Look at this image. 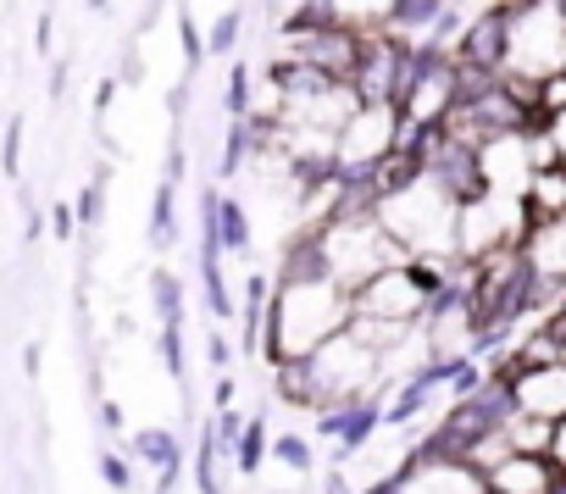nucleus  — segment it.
Listing matches in <instances>:
<instances>
[{
    "mask_svg": "<svg viewBox=\"0 0 566 494\" xmlns=\"http://www.w3.org/2000/svg\"><path fill=\"white\" fill-rule=\"evenodd\" d=\"M356 317L350 290L334 273L317 278H272V306H266V361H301L323 350L334 334H345Z\"/></svg>",
    "mask_w": 566,
    "mask_h": 494,
    "instance_id": "f257e3e1",
    "label": "nucleus"
},
{
    "mask_svg": "<svg viewBox=\"0 0 566 494\" xmlns=\"http://www.w3.org/2000/svg\"><path fill=\"white\" fill-rule=\"evenodd\" d=\"M378 222L406 244L411 256H455V222H461V206L422 172L411 178L406 189L384 195L378 200Z\"/></svg>",
    "mask_w": 566,
    "mask_h": 494,
    "instance_id": "f03ea898",
    "label": "nucleus"
},
{
    "mask_svg": "<svg viewBox=\"0 0 566 494\" xmlns=\"http://www.w3.org/2000/svg\"><path fill=\"white\" fill-rule=\"evenodd\" d=\"M505 67L533 73V78L566 67V12H560V0H505Z\"/></svg>",
    "mask_w": 566,
    "mask_h": 494,
    "instance_id": "7ed1b4c3",
    "label": "nucleus"
},
{
    "mask_svg": "<svg viewBox=\"0 0 566 494\" xmlns=\"http://www.w3.org/2000/svg\"><path fill=\"white\" fill-rule=\"evenodd\" d=\"M395 134H400V106H389V101H361V106L350 112V123L339 128V139H334V167H339L345 178H367V172L395 150Z\"/></svg>",
    "mask_w": 566,
    "mask_h": 494,
    "instance_id": "20e7f679",
    "label": "nucleus"
},
{
    "mask_svg": "<svg viewBox=\"0 0 566 494\" xmlns=\"http://www.w3.org/2000/svg\"><path fill=\"white\" fill-rule=\"evenodd\" d=\"M455 101H461L455 56L450 51H417L411 78H406V95H400V117L406 123H439Z\"/></svg>",
    "mask_w": 566,
    "mask_h": 494,
    "instance_id": "39448f33",
    "label": "nucleus"
},
{
    "mask_svg": "<svg viewBox=\"0 0 566 494\" xmlns=\"http://www.w3.org/2000/svg\"><path fill=\"white\" fill-rule=\"evenodd\" d=\"M395 494H483V472L461 455H439V450H422L389 477Z\"/></svg>",
    "mask_w": 566,
    "mask_h": 494,
    "instance_id": "423d86ee",
    "label": "nucleus"
},
{
    "mask_svg": "<svg viewBox=\"0 0 566 494\" xmlns=\"http://www.w3.org/2000/svg\"><path fill=\"white\" fill-rule=\"evenodd\" d=\"M450 56L467 62V67H483V73L505 67V0H494L483 12H467V29H461Z\"/></svg>",
    "mask_w": 566,
    "mask_h": 494,
    "instance_id": "0eeeda50",
    "label": "nucleus"
},
{
    "mask_svg": "<svg viewBox=\"0 0 566 494\" xmlns=\"http://www.w3.org/2000/svg\"><path fill=\"white\" fill-rule=\"evenodd\" d=\"M511 406L527 411V417H566V361H549V367H522L516 383H511Z\"/></svg>",
    "mask_w": 566,
    "mask_h": 494,
    "instance_id": "6e6552de",
    "label": "nucleus"
},
{
    "mask_svg": "<svg viewBox=\"0 0 566 494\" xmlns=\"http://www.w3.org/2000/svg\"><path fill=\"white\" fill-rule=\"evenodd\" d=\"M483 488H494V494H549L555 488V461L549 455L511 450L505 461H494L483 472Z\"/></svg>",
    "mask_w": 566,
    "mask_h": 494,
    "instance_id": "1a4fd4ad",
    "label": "nucleus"
},
{
    "mask_svg": "<svg viewBox=\"0 0 566 494\" xmlns=\"http://www.w3.org/2000/svg\"><path fill=\"white\" fill-rule=\"evenodd\" d=\"M134 455L156 472V494H172L178 477H184V444L172 428H139L134 433Z\"/></svg>",
    "mask_w": 566,
    "mask_h": 494,
    "instance_id": "9d476101",
    "label": "nucleus"
},
{
    "mask_svg": "<svg viewBox=\"0 0 566 494\" xmlns=\"http://www.w3.org/2000/svg\"><path fill=\"white\" fill-rule=\"evenodd\" d=\"M334 23L345 29H361V34H384L389 18H395V0H328Z\"/></svg>",
    "mask_w": 566,
    "mask_h": 494,
    "instance_id": "9b49d317",
    "label": "nucleus"
},
{
    "mask_svg": "<svg viewBox=\"0 0 566 494\" xmlns=\"http://www.w3.org/2000/svg\"><path fill=\"white\" fill-rule=\"evenodd\" d=\"M217 244H222V256H244L250 251V211L239 200H217Z\"/></svg>",
    "mask_w": 566,
    "mask_h": 494,
    "instance_id": "f8f14e48",
    "label": "nucleus"
},
{
    "mask_svg": "<svg viewBox=\"0 0 566 494\" xmlns=\"http://www.w3.org/2000/svg\"><path fill=\"white\" fill-rule=\"evenodd\" d=\"M505 439H511V450H527V455H549V428L555 422H544V417H527V411H505Z\"/></svg>",
    "mask_w": 566,
    "mask_h": 494,
    "instance_id": "ddd939ff",
    "label": "nucleus"
},
{
    "mask_svg": "<svg viewBox=\"0 0 566 494\" xmlns=\"http://www.w3.org/2000/svg\"><path fill=\"white\" fill-rule=\"evenodd\" d=\"M172 239H178V183L161 178L156 195H150V244L161 251V244H172Z\"/></svg>",
    "mask_w": 566,
    "mask_h": 494,
    "instance_id": "4468645a",
    "label": "nucleus"
},
{
    "mask_svg": "<svg viewBox=\"0 0 566 494\" xmlns=\"http://www.w3.org/2000/svg\"><path fill=\"white\" fill-rule=\"evenodd\" d=\"M266 450H272V433H266V417H244V428H239V439H233V466L250 477V472H261V461H266Z\"/></svg>",
    "mask_w": 566,
    "mask_h": 494,
    "instance_id": "2eb2a0df",
    "label": "nucleus"
},
{
    "mask_svg": "<svg viewBox=\"0 0 566 494\" xmlns=\"http://www.w3.org/2000/svg\"><path fill=\"white\" fill-rule=\"evenodd\" d=\"M239 29H244V12H239V7H228V12H222V18L206 29V56H217V62H222V56H233Z\"/></svg>",
    "mask_w": 566,
    "mask_h": 494,
    "instance_id": "dca6fc26",
    "label": "nucleus"
},
{
    "mask_svg": "<svg viewBox=\"0 0 566 494\" xmlns=\"http://www.w3.org/2000/svg\"><path fill=\"white\" fill-rule=\"evenodd\" d=\"M150 295H156V317L161 323H184V284L172 273H150Z\"/></svg>",
    "mask_w": 566,
    "mask_h": 494,
    "instance_id": "f3484780",
    "label": "nucleus"
},
{
    "mask_svg": "<svg viewBox=\"0 0 566 494\" xmlns=\"http://www.w3.org/2000/svg\"><path fill=\"white\" fill-rule=\"evenodd\" d=\"M272 455L290 466L295 477L312 472V439H306V433H277V439H272Z\"/></svg>",
    "mask_w": 566,
    "mask_h": 494,
    "instance_id": "a211bd4d",
    "label": "nucleus"
},
{
    "mask_svg": "<svg viewBox=\"0 0 566 494\" xmlns=\"http://www.w3.org/2000/svg\"><path fill=\"white\" fill-rule=\"evenodd\" d=\"M250 90H255V73L244 67V62H233V73H228V117H244L250 112Z\"/></svg>",
    "mask_w": 566,
    "mask_h": 494,
    "instance_id": "6ab92c4d",
    "label": "nucleus"
},
{
    "mask_svg": "<svg viewBox=\"0 0 566 494\" xmlns=\"http://www.w3.org/2000/svg\"><path fill=\"white\" fill-rule=\"evenodd\" d=\"M101 477H106V488L128 494V488H134V461L117 455V450H101Z\"/></svg>",
    "mask_w": 566,
    "mask_h": 494,
    "instance_id": "aec40b11",
    "label": "nucleus"
},
{
    "mask_svg": "<svg viewBox=\"0 0 566 494\" xmlns=\"http://www.w3.org/2000/svg\"><path fill=\"white\" fill-rule=\"evenodd\" d=\"M555 112H566V67L544 73V90H538V117H555Z\"/></svg>",
    "mask_w": 566,
    "mask_h": 494,
    "instance_id": "412c9836",
    "label": "nucleus"
},
{
    "mask_svg": "<svg viewBox=\"0 0 566 494\" xmlns=\"http://www.w3.org/2000/svg\"><path fill=\"white\" fill-rule=\"evenodd\" d=\"M101 200H106V172L84 189V200H78V222H101Z\"/></svg>",
    "mask_w": 566,
    "mask_h": 494,
    "instance_id": "4be33fe9",
    "label": "nucleus"
},
{
    "mask_svg": "<svg viewBox=\"0 0 566 494\" xmlns=\"http://www.w3.org/2000/svg\"><path fill=\"white\" fill-rule=\"evenodd\" d=\"M544 134H549V145H555V161L566 167V112H555V117H544Z\"/></svg>",
    "mask_w": 566,
    "mask_h": 494,
    "instance_id": "5701e85b",
    "label": "nucleus"
},
{
    "mask_svg": "<svg viewBox=\"0 0 566 494\" xmlns=\"http://www.w3.org/2000/svg\"><path fill=\"white\" fill-rule=\"evenodd\" d=\"M549 461H555V472H566V417H555V428H549Z\"/></svg>",
    "mask_w": 566,
    "mask_h": 494,
    "instance_id": "b1692460",
    "label": "nucleus"
},
{
    "mask_svg": "<svg viewBox=\"0 0 566 494\" xmlns=\"http://www.w3.org/2000/svg\"><path fill=\"white\" fill-rule=\"evenodd\" d=\"M206 361H211L217 372H228V334H211V339H206Z\"/></svg>",
    "mask_w": 566,
    "mask_h": 494,
    "instance_id": "393cba45",
    "label": "nucleus"
},
{
    "mask_svg": "<svg viewBox=\"0 0 566 494\" xmlns=\"http://www.w3.org/2000/svg\"><path fill=\"white\" fill-rule=\"evenodd\" d=\"M18 156H23V123L7 128V172H18Z\"/></svg>",
    "mask_w": 566,
    "mask_h": 494,
    "instance_id": "a878e982",
    "label": "nucleus"
},
{
    "mask_svg": "<svg viewBox=\"0 0 566 494\" xmlns=\"http://www.w3.org/2000/svg\"><path fill=\"white\" fill-rule=\"evenodd\" d=\"M51 228L56 239H73V206H51Z\"/></svg>",
    "mask_w": 566,
    "mask_h": 494,
    "instance_id": "bb28decb",
    "label": "nucleus"
},
{
    "mask_svg": "<svg viewBox=\"0 0 566 494\" xmlns=\"http://www.w3.org/2000/svg\"><path fill=\"white\" fill-rule=\"evenodd\" d=\"M101 422H106V428H112V433H117V428H123V411H117V406H112V400H106V406H101Z\"/></svg>",
    "mask_w": 566,
    "mask_h": 494,
    "instance_id": "cd10ccee",
    "label": "nucleus"
},
{
    "mask_svg": "<svg viewBox=\"0 0 566 494\" xmlns=\"http://www.w3.org/2000/svg\"><path fill=\"white\" fill-rule=\"evenodd\" d=\"M90 7H95V12H106V7H112V0H90Z\"/></svg>",
    "mask_w": 566,
    "mask_h": 494,
    "instance_id": "c85d7f7f",
    "label": "nucleus"
},
{
    "mask_svg": "<svg viewBox=\"0 0 566 494\" xmlns=\"http://www.w3.org/2000/svg\"><path fill=\"white\" fill-rule=\"evenodd\" d=\"M560 12H566V0H560Z\"/></svg>",
    "mask_w": 566,
    "mask_h": 494,
    "instance_id": "c756f323",
    "label": "nucleus"
}]
</instances>
